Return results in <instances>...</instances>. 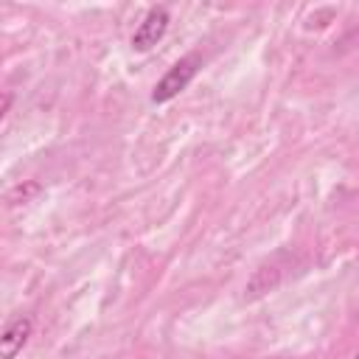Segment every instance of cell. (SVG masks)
I'll list each match as a JSON object with an SVG mask.
<instances>
[{"label": "cell", "mask_w": 359, "mask_h": 359, "mask_svg": "<svg viewBox=\"0 0 359 359\" xmlns=\"http://www.w3.org/2000/svg\"><path fill=\"white\" fill-rule=\"evenodd\" d=\"M199 67H202L199 53H188V56H182L180 62H174V65L168 67V73L154 84L151 101H154V104H168L171 98H177V95L194 81V76L199 73Z\"/></svg>", "instance_id": "1"}, {"label": "cell", "mask_w": 359, "mask_h": 359, "mask_svg": "<svg viewBox=\"0 0 359 359\" xmlns=\"http://www.w3.org/2000/svg\"><path fill=\"white\" fill-rule=\"evenodd\" d=\"M168 22H171V17H168V8H165V6H154V8H149L146 17L140 20V25H137L135 34H132V48L140 50V53L151 50V48L165 36Z\"/></svg>", "instance_id": "2"}, {"label": "cell", "mask_w": 359, "mask_h": 359, "mask_svg": "<svg viewBox=\"0 0 359 359\" xmlns=\"http://www.w3.org/2000/svg\"><path fill=\"white\" fill-rule=\"evenodd\" d=\"M31 317H17L11 320L6 328H3V337H0V351H3V359H17V353L22 351V345L28 342L31 337Z\"/></svg>", "instance_id": "3"}, {"label": "cell", "mask_w": 359, "mask_h": 359, "mask_svg": "<svg viewBox=\"0 0 359 359\" xmlns=\"http://www.w3.org/2000/svg\"><path fill=\"white\" fill-rule=\"evenodd\" d=\"M353 359H359V351H356V356H353Z\"/></svg>", "instance_id": "4"}]
</instances>
